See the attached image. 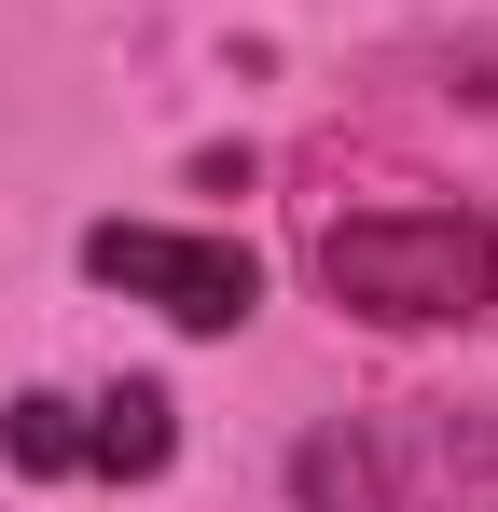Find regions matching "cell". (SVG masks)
<instances>
[{"mask_svg": "<svg viewBox=\"0 0 498 512\" xmlns=\"http://www.w3.org/2000/svg\"><path fill=\"white\" fill-rule=\"evenodd\" d=\"M305 263L374 333H457V319L498 305V222L485 208H332L305 236Z\"/></svg>", "mask_w": 498, "mask_h": 512, "instance_id": "6da1fadb", "label": "cell"}, {"mask_svg": "<svg viewBox=\"0 0 498 512\" xmlns=\"http://www.w3.org/2000/svg\"><path fill=\"white\" fill-rule=\"evenodd\" d=\"M471 485H498V416L457 402H374L291 443V512H471Z\"/></svg>", "mask_w": 498, "mask_h": 512, "instance_id": "7a4b0ae2", "label": "cell"}, {"mask_svg": "<svg viewBox=\"0 0 498 512\" xmlns=\"http://www.w3.org/2000/svg\"><path fill=\"white\" fill-rule=\"evenodd\" d=\"M83 277L153 305L166 333H208V346L263 319V263L236 236H180V222H83Z\"/></svg>", "mask_w": 498, "mask_h": 512, "instance_id": "3957f363", "label": "cell"}, {"mask_svg": "<svg viewBox=\"0 0 498 512\" xmlns=\"http://www.w3.org/2000/svg\"><path fill=\"white\" fill-rule=\"evenodd\" d=\"M166 457H180V402H166L153 374H111V388L83 402V471H97V485H153Z\"/></svg>", "mask_w": 498, "mask_h": 512, "instance_id": "277c9868", "label": "cell"}, {"mask_svg": "<svg viewBox=\"0 0 498 512\" xmlns=\"http://www.w3.org/2000/svg\"><path fill=\"white\" fill-rule=\"evenodd\" d=\"M0 471H14V485H70L83 471V402L70 388H14V402H0Z\"/></svg>", "mask_w": 498, "mask_h": 512, "instance_id": "5b68a950", "label": "cell"}]
</instances>
